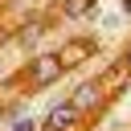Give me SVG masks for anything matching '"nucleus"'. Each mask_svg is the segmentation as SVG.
Instances as JSON below:
<instances>
[{
	"label": "nucleus",
	"instance_id": "nucleus-2",
	"mask_svg": "<svg viewBox=\"0 0 131 131\" xmlns=\"http://www.w3.org/2000/svg\"><path fill=\"white\" fill-rule=\"evenodd\" d=\"M74 115H78V106H74V102H61V106H53V111L45 115V131H66V127L74 123Z\"/></svg>",
	"mask_w": 131,
	"mask_h": 131
},
{
	"label": "nucleus",
	"instance_id": "nucleus-6",
	"mask_svg": "<svg viewBox=\"0 0 131 131\" xmlns=\"http://www.w3.org/2000/svg\"><path fill=\"white\" fill-rule=\"evenodd\" d=\"M127 70H131V49H127Z\"/></svg>",
	"mask_w": 131,
	"mask_h": 131
},
{
	"label": "nucleus",
	"instance_id": "nucleus-1",
	"mask_svg": "<svg viewBox=\"0 0 131 131\" xmlns=\"http://www.w3.org/2000/svg\"><path fill=\"white\" fill-rule=\"evenodd\" d=\"M57 74H61V57H57V53H45V57L33 61V82H37V86H49Z\"/></svg>",
	"mask_w": 131,
	"mask_h": 131
},
{
	"label": "nucleus",
	"instance_id": "nucleus-3",
	"mask_svg": "<svg viewBox=\"0 0 131 131\" xmlns=\"http://www.w3.org/2000/svg\"><path fill=\"white\" fill-rule=\"evenodd\" d=\"M78 111H90V106H98V86L94 82H82L78 90H74V98H70Z\"/></svg>",
	"mask_w": 131,
	"mask_h": 131
},
{
	"label": "nucleus",
	"instance_id": "nucleus-5",
	"mask_svg": "<svg viewBox=\"0 0 131 131\" xmlns=\"http://www.w3.org/2000/svg\"><path fill=\"white\" fill-rule=\"evenodd\" d=\"M12 131H33V119H20V123H16Z\"/></svg>",
	"mask_w": 131,
	"mask_h": 131
},
{
	"label": "nucleus",
	"instance_id": "nucleus-4",
	"mask_svg": "<svg viewBox=\"0 0 131 131\" xmlns=\"http://www.w3.org/2000/svg\"><path fill=\"white\" fill-rule=\"evenodd\" d=\"M90 8V0H66V16H82Z\"/></svg>",
	"mask_w": 131,
	"mask_h": 131
}]
</instances>
